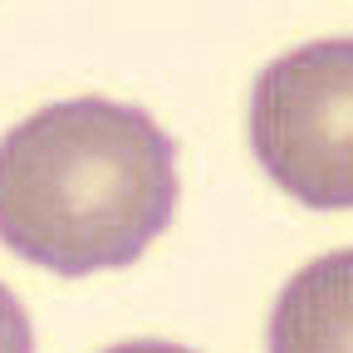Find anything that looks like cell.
Returning a JSON list of instances; mask_svg holds the SVG:
<instances>
[{
  "instance_id": "obj_1",
  "label": "cell",
  "mask_w": 353,
  "mask_h": 353,
  "mask_svg": "<svg viewBox=\"0 0 353 353\" xmlns=\"http://www.w3.org/2000/svg\"><path fill=\"white\" fill-rule=\"evenodd\" d=\"M176 216V143L118 99H59L0 138V241L64 280L123 270Z\"/></svg>"
},
{
  "instance_id": "obj_2",
  "label": "cell",
  "mask_w": 353,
  "mask_h": 353,
  "mask_svg": "<svg viewBox=\"0 0 353 353\" xmlns=\"http://www.w3.org/2000/svg\"><path fill=\"white\" fill-rule=\"evenodd\" d=\"M250 148L265 176L314 211L353 201V44L314 39L260 69Z\"/></svg>"
},
{
  "instance_id": "obj_3",
  "label": "cell",
  "mask_w": 353,
  "mask_h": 353,
  "mask_svg": "<svg viewBox=\"0 0 353 353\" xmlns=\"http://www.w3.org/2000/svg\"><path fill=\"white\" fill-rule=\"evenodd\" d=\"M353 250H334L299 270L270 314V353H348Z\"/></svg>"
},
{
  "instance_id": "obj_4",
  "label": "cell",
  "mask_w": 353,
  "mask_h": 353,
  "mask_svg": "<svg viewBox=\"0 0 353 353\" xmlns=\"http://www.w3.org/2000/svg\"><path fill=\"white\" fill-rule=\"evenodd\" d=\"M0 353H34V329L20 294L0 280Z\"/></svg>"
},
{
  "instance_id": "obj_5",
  "label": "cell",
  "mask_w": 353,
  "mask_h": 353,
  "mask_svg": "<svg viewBox=\"0 0 353 353\" xmlns=\"http://www.w3.org/2000/svg\"><path fill=\"white\" fill-rule=\"evenodd\" d=\"M103 353H196V348H182V343H167V339H132V343H113Z\"/></svg>"
}]
</instances>
